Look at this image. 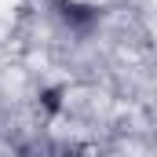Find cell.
<instances>
[{
  "label": "cell",
  "instance_id": "cell-1",
  "mask_svg": "<svg viewBox=\"0 0 157 157\" xmlns=\"http://www.w3.org/2000/svg\"><path fill=\"white\" fill-rule=\"evenodd\" d=\"M55 7H59L62 22H66V26H73V29H80V33H88V29L95 26V18H99V11H95V7L77 4V0H55Z\"/></svg>",
  "mask_w": 157,
  "mask_h": 157
},
{
  "label": "cell",
  "instance_id": "cell-2",
  "mask_svg": "<svg viewBox=\"0 0 157 157\" xmlns=\"http://www.w3.org/2000/svg\"><path fill=\"white\" fill-rule=\"evenodd\" d=\"M44 106L55 113V110H59V91H44Z\"/></svg>",
  "mask_w": 157,
  "mask_h": 157
}]
</instances>
